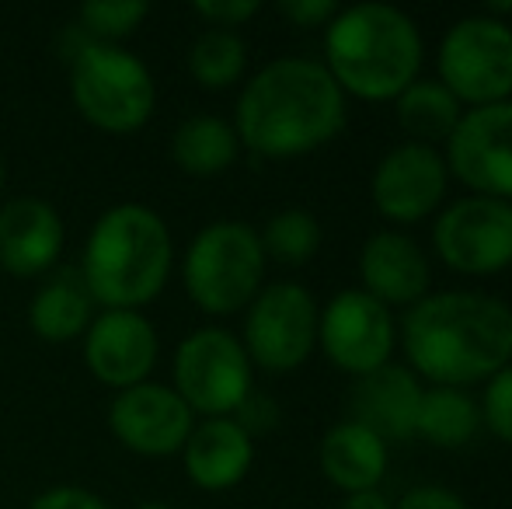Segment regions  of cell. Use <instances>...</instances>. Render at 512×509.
Returning <instances> with one entry per match:
<instances>
[{"mask_svg": "<svg viewBox=\"0 0 512 509\" xmlns=\"http://www.w3.org/2000/svg\"><path fill=\"white\" fill-rule=\"evenodd\" d=\"M317 346L324 349L331 367L356 381L391 363L398 325L391 318V307L373 300L366 290H342L321 307Z\"/></svg>", "mask_w": 512, "mask_h": 509, "instance_id": "cell-11", "label": "cell"}, {"mask_svg": "<svg viewBox=\"0 0 512 509\" xmlns=\"http://www.w3.org/2000/svg\"><path fill=\"white\" fill-rule=\"evenodd\" d=\"M230 419L255 440V436H262V433H272V429L279 426V419H283V412H279L276 398H269V394H262V391H251L248 398L237 405V412L230 415Z\"/></svg>", "mask_w": 512, "mask_h": 509, "instance_id": "cell-29", "label": "cell"}, {"mask_svg": "<svg viewBox=\"0 0 512 509\" xmlns=\"http://www.w3.org/2000/svg\"><path fill=\"white\" fill-rule=\"evenodd\" d=\"M276 11L297 28H328V21L338 14V4L335 0H283Z\"/></svg>", "mask_w": 512, "mask_h": 509, "instance_id": "cell-32", "label": "cell"}, {"mask_svg": "<svg viewBox=\"0 0 512 509\" xmlns=\"http://www.w3.org/2000/svg\"><path fill=\"white\" fill-rule=\"evenodd\" d=\"M95 300L84 286L77 269H60L53 279L39 286V293L28 304V325L42 342H74L95 321Z\"/></svg>", "mask_w": 512, "mask_h": 509, "instance_id": "cell-21", "label": "cell"}, {"mask_svg": "<svg viewBox=\"0 0 512 509\" xmlns=\"http://www.w3.org/2000/svg\"><path fill=\"white\" fill-rule=\"evenodd\" d=\"M394 509H471L464 503V496L446 485H415L405 496L394 503Z\"/></svg>", "mask_w": 512, "mask_h": 509, "instance_id": "cell-33", "label": "cell"}, {"mask_svg": "<svg viewBox=\"0 0 512 509\" xmlns=\"http://www.w3.org/2000/svg\"><path fill=\"white\" fill-rule=\"evenodd\" d=\"M171 377L178 398L192 408V415L203 419H230L237 405L255 391V367L241 339L227 328H199L185 335L175 349Z\"/></svg>", "mask_w": 512, "mask_h": 509, "instance_id": "cell-8", "label": "cell"}, {"mask_svg": "<svg viewBox=\"0 0 512 509\" xmlns=\"http://www.w3.org/2000/svg\"><path fill=\"white\" fill-rule=\"evenodd\" d=\"M150 14V7L143 0H95L84 4L77 11V28L88 35L91 42H108L119 46L126 35H133L140 28V21Z\"/></svg>", "mask_w": 512, "mask_h": 509, "instance_id": "cell-27", "label": "cell"}, {"mask_svg": "<svg viewBox=\"0 0 512 509\" xmlns=\"http://www.w3.org/2000/svg\"><path fill=\"white\" fill-rule=\"evenodd\" d=\"M248 70V46L230 28H206L189 49V74L199 88L227 91Z\"/></svg>", "mask_w": 512, "mask_h": 509, "instance_id": "cell-25", "label": "cell"}, {"mask_svg": "<svg viewBox=\"0 0 512 509\" xmlns=\"http://www.w3.org/2000/svg\"><path fill=\"white\" fill-rule=\"evenodd\" d=\"M192 11L209 21V28H230L234 32L237 25L255 18L262 4L258 0H199V4H192Z\"/></svg>", "mask_w": 512, "mask_h": 509, "instance_id": "cell-30", "label": "cell"}, {"mask_svg": "<svg viewBox=\"0 0 512 509\" xmlns=\"http://www.w3.org/2000/svg\"><path fill=\"white\" fill-rule=\"evenodd\" d=\"M432 248L460 276H495L512 265V203L464 196L443 206L432 224Z\"/></svg>", "mask_w": 512, "mask_h": 509, "instance_id": "cell-10", "label": "cell"}, {"mask_svg": "<svg viewBox=\"0 0 512 509\" xmlns=\"http://www.w3.org/2000/svg\"><path fill=\"white\" fill-rule=\"evenodd\" d=\"M478 408H481V426H488L495 440L512 447V363L502 367L499 374L485 384V394H481Z\"/></svg>", "mask_w": 512, "mask_h": 509, "instance_id": "cell-28", "label": "cell"}, {"mask_svg": "<svg viewBox=\"0 0 512 509\" xmlns=\"http://www.w3.org/2000/svg\"><path fill=\"white\" fill-rule=\"evenodd\" d=\"M464 112H467L464 105L436 77H429V81L418 77L415 84H408L394 98V119H398V126L411 136V143H425V147H436V143L450 140V133L457 129Z\"/></svg>", "mask_w": 512, "mask_h": 509, "instance_id": "cell-23", "label": "cell"}, {"mask_svg": "<svg viewBox=\"0 0 512 509\" xmlns=\"http://www.w3.org/2000/svg\"><path fill=\"white\" fill-rule=\"evenodd\" d=\"M196 415L178 398L175 387L143 381L126 391H115L108 405V429L112 436L140 457H171L182 454Z\"/></svg>", "mask_w": 512, "mask_h": 509, "instance_id": "cell-14", "label": "cell"}, {"mask_svg": "<svg viewBox=\"0 0 512 509\" xmlns=\"http://www.w3.org/2000/svg\"><path fill=\"white\" fill-rule=\"evenodd\" d=\"M436 81L464 109L512 98V25L488 14H467L446 28L436 53Z\"/></svg>", "mask_w": 512, "mask_h": 509, "instance_id": "cell-7", "label": "cell"}, {"mask_svg": "<svg viewBox=\"0 0 512 509\" xmlns=\"http://www.w3.org/2000/svg\"><path fill=\"white\" fill-rule=\"evenodd\" d=\"M175 241L157 210L119 203L95 220L81 255V279L105 311H140L171 279Z\"/></svg>", "mask_w": 512, "mask_h": 509, "instance_id": "cell-4", "label": "cell"}, {"mask_svg": "<svg viewBox=\"0 0 512 509\" xmlns=\"http://www.w3.org/2000/svg\"><path fill=\"white\" fill-rule=\"evenodd\" d=\"M241 154L234 126L220 116H189L171 136V161L192 178H216Z\"/></svg>", "mask_w": 512, "mask_h": 509, "instance_id": "cell-22", "label": "cell"}, {"mask_svg": "<svg viewBox=\"0 0 512 509\" xmlns=\"http://www.w3.org/2000/svg\"><path fill=\"white\" fill-rule=\"evenodd\" d=\"M359 279H363L359 290H366L373 300L408 311L422 297H429L432 262L405 231H377L359 252Z\"/></svg>", "mask_w": 512, "mask_h": 509, "instance_id": "cell-17", "label": "cell"}, {"mask_svg": "<svg viewBox=\"0 0 512 509\" xmlns=\"http://www.w3.org/2000/svg\"><path fill=\"white\" fill-rule=\"evenodd\" d=\"M342 509H394V503L380 489H366V492H352V496H345Z\"/></svg>", "mask_w": 512, "mask_h": 509, "instance_id": "cell-34", "label": "cell"}, {"mask_svg": "<svg viewBox=\"0 0 512 509\" xmlns=\"http://www.w3.org/2000/svg\"><path fill=\"white\" fill-rule=\"evenodd\" d=\"M481 429V408L460 387H425L418 401L415 436L436 443L443 450H457L471 443Z\"/></svg>", "mask_w": 512, "mask_h": 509, "instance_id": "cell-24", "label": "cell"}, {"mask_svg": "<svg viewBox=\"0 0 512 509\" xmlns=\"http://www.w3.org/2000/svg\"><path fill=\"white\" fill-rule=\"evenodd\" d=\"M317 307L314 293L300 283L262 286L244 314L241 346L251 367L269 374H293L317 349Z\"/></svg>", "mask_w": 512, "mask_h": 509, "instance_id": "cell-9", "label": "cell"}, {"mask_svg": "<svg viewBox=\"0 0 512 509\" xmlns=\"http://www.w3.org/2000/svg\"><path fill=\"white\" fill-rule=\"evenodd\" d=\"M185 475L203 492H227L248 478L255 464V440L234 419H203L182 447Z\"/></svg>", "mask_w": 512, "mask_h": 509, "instance_id": "cell-19", "label": "cell"}, {"mask_svg": "<svg viewBox=\"0 0 512 509\" xmlns=\"http://www.w3.org/2000/svg\"><path fill=\"white\" fill-rule=\"evenodd\" d=\"M133 509H171L168 503H154V499H150V503H136Z\"/></svg>", "mask_w": 512, "mask_h": 509, "instance_id": "cell-35", "label": "cell"}, {"mask_svg": "<svg viewBox=\"0 0 512 509\" xmlns=\"http://www.w3.org/2000/svg\"><path fill=\"white\" fill-rule=\"evenodd\" d=\"M401 349L429 387L488 384L512 363V307L481 290H439L408 307Z\"/></svg>", "mask_w": 512, "mask_h": 509, "instance_id": "cell-1", "label": "cell"}, {"mask_svg": "<svg viewBox=\"0 0 512 509\" xmlns=\"http://www.w3.org/2000/svg\"><path fill=\"white\" fill-rule=\"evenodd\" d=\"M28 509H108V503L81 485H56V489L39 492Z\"/></svg>", "mask_w": 512, "mask_h": 509, "instance_id": "cell-31", "label": "cell"}, {"mask_svg": "<svg viewBox=\"0 0 512 509\" xmlns=\"http://www.w3.org/2000/svg\"><path fill=\"white\" fill-rule=\"evenodd\" d=\"M317 464L335 489L352 496V492L380 489V478L387 475L391 454H387V443L377 433L345 419L324 433L321 447H317Z\"/></svg>", "mask_w": 512, "mask_h": 509, "instance_id": "cell-20", "label": "cell"}, {"mask_svg": "<svg viewBox=\"0 0 512 509\" xmlns=\"http://www.w3.org/2000/svg\"><path fill=\"white\" fill-rule=\"evenodd\" d=\"M63 252V217L39 196H14L0 206V272L35 279Z\"/></svg>", "mask_w": 512, "mask_h": 509, "instance_id": "cell-16", "label": "cell"}, {"mask_svg": "<svg viewBox=\"0 0 512 509\" xmlns=\"http://www.w3.org/2000/svg\"><path fill=\"white\" fill-rule=\"evenodd\" d=\"M230 126L251 154L290 161L328 147L342 133L345 95L321 60L283 56L244 84Z\"/></svg>", "mask_w": 512, "mask_h": 509, "instance_id": "cell-2", "label": "cell"}, {"mask_svg": "<svg viewBox=\"0 0 512 509\" xmlns=\"http://www.w3.org/2000/svg\"><path fill=\"white\" fill-rule=\"evenodd\" d=\"M70 98L102 133H136L154 116L157 84L147 63L126 46L84 42L70 60Z\"/></svg>", "mask_w": 512, "mask_h": 509, "instance_id": "cell-6", "label": "cell"}, {"mask_svg": "<svg viewBox=\"0 0 512 509\" xmlns=\"http://www.w3.org/2000/svg\"><path fill=\"white\" fill-rule=\"evenodd\" d=\"M450 171L436 147L425 143H398L377 161L370 175L373 210L391 224H422L436 217L446 199Z\"/></svg>", "mask_w": 512, "mask_h": 509, "instance_id": "cell-13", "label": "cell"}, {"mask_svg": "<svg viewBox=\"0 0 512 509\" xmlns=\"http://www.w3.org/2000/svg\"><path fill=\"white\" fill-rule=\"evenodd\" d=\"M258 238H262L265 258L297 269V265H307L310 258L321 252L324 234H321V220H317L314 213L293 206V210L272 213L269 224H265V231L258 234Z\"/></svg>", "mask_w": 512, "mask_h": 509, "instance_id": "cell-26", "label": "cell"}, {"mask_svg": "<svg viewBox=\"0 0 512 509\" xmlns=\"http://www.w3.org/2000/svg\"><path fill=\"white\" fill-rule=\"evenodd\" d=\"M265 265L262 238L244 220H213L189 241L182 258V283L189 300L213 318L248 311L262 293Z\"/></svg>", "mask_w": 512, "mask_h": 509, "instance_id": "cell-5", "label": "cell"}, {"mask_svg": "<svg viewBox=\"0 0 512 509\" xmlns=\"http://www.w3.org/2000/svg\"><path fill=\"white\" fill-rule=\"evenodd\" d=\"M443 147L446 171L471 196L512 203V98L467 109Z\"/></svg>", "mask_w": 512, "mask_h": 509, "instance_id": "cell-12", "label": "cell"}, {"mask_svg": "<svg viewBox=\"0 0 512 509\" xmlns=\"http://www.w3.org/2000/svg\"><path fill=\"white\" fill-rule=\"evenodd\" d=\"M425 42L422 28L394 4H352L324 28V70L345 98L394 102L418 81Z\"/></svg>", "mask_w": 512, "mask_h": 509, "instance_id": "cell-3", "label": "cell"}, {"mask_svg": "<svg viewBox=\"0 0 512 509\" xmlns=\"http://www.w3.org/2000/svg\"><path fill=\"white\" fill-rule=\"evenodd\" d=\"M4 178H7V168H4V154H0V192H4Z\"/></svg>", "mask_w": 512, "mask_h": 509, "instance_id": "cell-36", "label": "cell"}, {"mask_svg": "<svg viewBox=\"0 0 512 509\" xmlns=\"http://www.w3.org/2000/svg\"><path fill=\"white\" fill-rule=\"evenodd\" d=\"M157 328L140 311H102L84 332V363L115 391L143 384L157 367Z\"/></svg>", "mask_w": 512, "mask_h": 509, "instance_id": "cell-15", "label": "cell"}, {"mask_svg": "<svg viewBox=\"0 0 512 509\" xmlns=\"http://www.w3.org/2000/svg\"><path fill=\"white\" fill-rule=\"evenodd\" d=\"M422 391V381L411 374L405 363H387V367L352 381L345 412H349V422L377 433L384 443L411 440Z\"/></svg>", "mask_w": 512, "mask_h": 509, "instance_id": "cell-18", "label": "cell"}]
</instances>
